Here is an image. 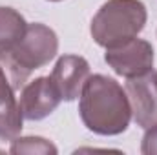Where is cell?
<instances>
[{
    "mask_svg": "<svg viewBox=\"0 0 157 155\" xmlns=\"http://www.w3.org/2000/svg\"><path fill=\"white\" fill-rule=\"evenodd\" d=\"M49 2H60V0H49Z\"/></svg>",
    "mask_w": 157,
    "mask_h": 155,
    "instance_id": "12",
    "label": "cell"
},
{
    "mask_svg": "<svg viewBox=\"0 0 157 155\" xmlns=\"http://www.w3.org/2000/svg\"><path fill=\"white\" fill-rule=\"evenodd\" d=\"M24 17L13 7H0V53H9L26 33Z\"/></svg>",
    "mask_w": 157,
    "mask_h": 155,
    "instance_id": "9",
    "label": "cell"
},
{
    "mask_svg": "<svg viewBox=\"0 0 157 155\" xmlns=\"http://www.w3.org/2000/svg\"><path fill=\"white\" fill-rule=\"evenodd\" d=\"M60 93L53 84L51 77H39L28 86H24L18 100V108L24 119L42 120L51 115L60 104Z\"/></svg>",
    "mask_w": 157,
    "mask_h": 155,
    "instance_id": "6",
    "label": "cell"
},
{
    "mask_svg": "<svg viewBox=\"0 0 157 155\" xmlns=\"http://www.w3.org/2000/svg\"><path fill=\"white\" fill-rule=\"evenodd\" d=\"M84 126L97 135H119L128 130L132 106L126 89L108 75H90L78 102Z\"/></svg>",
    "mask_w": 157,
    "mask_h": 155,
    "instance_id": "1",
    "label": "cell"
},
{
    "mask_svg": "<svg viewBox=\"0 0 157 155\" xmlns=\"http://www.w3.org/2000/svg\"><path fill=\"white\" fill-rule=\"evenodd\" d=\"M11 153H57V146L42 137H15L11 141Z\"/></svg>",
    "mask_w": 157,
    "mask_h": 155,
    "instance_id": "10",
    "label": "cell"
},
{
    "mask_svg": "<svg viewBox=\"0 0 157 155\" xmlns=\"http://www.w3.org/2000/svg\"><path fill=\"white\" fill-rule=\"evenodd\" d=\"M59 51L57 33L44 24H28L24 37L9 51L0 53V64L7 71L15 89H20L33 70H40Z\"/></svg>",
    "mask_w": 157,
    "mask_h": 155,
    "instance_id": "2",
    "label": "cell"
},
{
    "mask_svg": "<svg viewBox=\"0 0 157 155\" xmlns=\"http://www.w3.org/2000/svg\"><path fill=\"white\" fill-rule=\"evenodd\" d=\"M146 6L141 0H108L91 20V37L102 47L135 39L146 24Z\"/></svg>",
    "mask_w": 157,
    "mask_h": 155,
    "instance_id": "3",
    "label": "cell"
},
{
    "mask_svg": "<svg viewBox=\"0 0 157 155\" xmlns=\"http://www.w3.org/2000/svg\"><path fill=\"white\" fill-rule=\"evenodd\" d=\"M15 88L0 64V139L13 141L22 131V113L15 97Z\"/></svg>",
    "mask_w": 157,
    "mask_h": 155,
    "instance_id": "8",
    "label": "cell"
},
{
    "mask_svg": "<svg viewBox=\"0 0 157 155\" xmlns=\"http://www.w3.org/2000/svg\"><path fill=\"white\" fill-rule=\"evenodd\" d=\"M49 77L57 86L60 99L71 102L80 97V91L90 77V64L80 55H62Z\"/></svg>",
    "mask_w": 157,
    "mask_h": 155,
    "instance_id": "7",
    "label": "cell"
},
{
    "mask_svg": "<svg viewBox=\"0 0 157 155\" xmlns=\"http://www.w3.org/2000/svg\"><path fill=\"white\" fill-rule=\"evenodd\" d=\"M141 152L144 155H157V124L146 130V133L143 137Z\"/></svg>",
    "mask_w": 157,
    "mask_h": 155,
    "instance_id": "11",
    "label": "cell"
},
{
    "mask_svg": "<svg viewBox=\"0 0 157 155\" xmlns=\"http://www.w3.org/2000/svg\"><path fill=\"white\" fill-rule=\"evenodd\" d=\"M154 47L148 40L132 39L113 47H106V64L124 78H133L148 73L154 68Z\"/></svg>",
    "mask_w": 157,
    "mask_h": 155,
    "instance_id": "4",
    "label": "cell"
},
{
    "mask_svg": "<svg viewBox=\"0 0 157 155\" xmlns=\"http://www.w3.org/2000/svg\"><path fill=\"white\" fill-rule=\"evenodd\" d=\"M126 95L132 106V117L137 126L148 130L157 124V71L150 70L144 75L128 78Z\"/></svg>",
    "mask_w": 157,
    "mask_h": 155,
    "instance_id": "5",
    "label": "cell"
}]
</instances>
